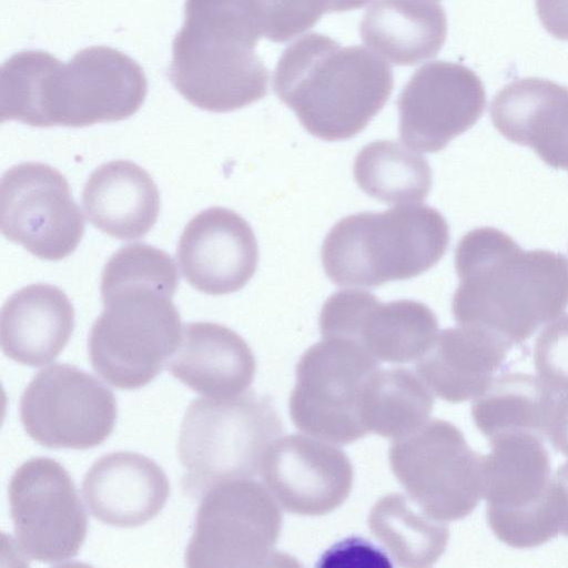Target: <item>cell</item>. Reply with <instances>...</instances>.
Instances as JSON below:
<instances>
[{
	"label": "cell",
	"instance_id": "cell-1",
	"mask_svg": "<svg viewBox=\"0 0 568 568\" xmlns=\"http://www.w3.org/2000/svg\"><path fill=\"white\" fill-rule=\"evenodd\" d=\"M179 275L172 257L154 246L119 248L101 275L103 311L89 335L92 368L108 384L135 389L153 381L182 337L173 303Z\"/></svg>",
	"mask_w": 568,
	"mask_h": 568
},
{
	"label": "cell",
	"instance_id": "cell-2",
	"mask_svg": "<svg viewBox=\"0 0 568 568\" xmlns=\"http://www.w3.org/2000/svg\"><path fill=\"white\" fill-rule=\"evenodd\" d=\"M455 321L487 331L510 347L568 306V260L551 251H525L500 230L466 233L455 250Z\"/></svg>",
	"mask_w": 568,
	"mask_h": 568
},
{
	"label": "cell",
	"instance_id": "cell-3",
	"mask_svg": "<svg viewBox=\"0 0 568 568\" xmlns=\"http://www.w3.org/2000/svg\"><path fill=\"white\" fill-rule=\"evenodd\" d=\"M394 87L390 67L364 47H342L307 33L281 54L273 77L277 98L303 128L325 141L362 132L383 109Z\"/></svg>",
	"mask_w": 568,
	"mask_h": 568
},
{
	"label": "cell",
	"instance_id": "cell-4",
	"mask_svg": "<svg viewBox=\"0 0 568 568\" xmlns=\"http://www.w3.org/2000/svg\"><path fill=\"white\" fill-rule=\"evenodd\" d=\"M448 244L449 227L437 210L404 204L339 220L327 233L321 257L335 285L373 288L428 271Z\"/></svg>",
	"mask_w": 568,
	"mask_h": 568
},
{
	"label": "cell",
	"instance_id": "cell-5",
	"mask_svg": "<svg viewBox=\"0 0 568 568\" xmlns=\"http://www.w3.org/2000/svg\"><path fill=\"white\" fill-rule=\"evenodd\" d=\"M282 430L271 400L255 393L193 399L182 419L178 444L185 469L183 490L201 497L221 481L255 476Z\"/></svg>",
	"mask_w": 568,
	"mask_h": 568
},
{
	"label": "cell",
	"instance_id": "cell-6",
	"mask_svg": "<svg viewBox=\"0 0 568 568\" xmlns=\"http://www.w3.org/2000/svg\"><path fill=\"white\" fill-rule=\"evenodd\" d=\"M378 369V359L359 344L323 337L297 363L288 404L292 422L305 434L333 444L364 437L366 393Z\"/></svg>",
	"mask_w": 568,
	"mask_h": 568
},
{
	"label": "cell",
	"instance_id": "cell-7",
	"mask_svg": "<svg viewBox=\"0 0 568 568\" xmlns=\"http://www.w3.org/2000/svg\"><path fill=\"white\" fill-rule=\"evenodd\" d=\"M544 439L530 434L489 440L484 456V498L494 535L514 548H534L559 534L550 457Z\"/></svg>",
	"mask_w": 568,
	"mask_h": 568
},
{
	"label": "cell",
	"instance_id": "cell-8",
	"mask_svg": "<svg viewBox=\"0 0 568 568\" xmlns=\"http://www.w3.org/2000/svg\"><path fill=\"white\" fill-rule=\"evenodd\" d=\"M281 526V510L266 487L248 478L221 481L201 496L185 566H273Z\"/></svg>",
	"mask_w": 568,
	"mask_h": 568
},
{
	"label": "cell",
	"instance_id": "cell-9",
	"mask_svg": "<svg viewBox=\"0 0 568 568\" xmlns=\"http://www.w3.org/2000/svg\"><path fill=\"white\" fill-rule=\"evenodd\" d=\"M388 460L408 497L437 520L465 518L484 497V455L449 422L432 419L393 440Z\"/></svg>",
	"mask_w": 568,
	"mask_h": 568
},
{
	"label": "cell",
	"instance_id": "cell-10",
	"mask_svg": "<svg viewBox=\"0 0 568 568\" xmlns=\"http://www.w3.org/2000/svg\"><path fill=\"white\" fill-rule=\"evenodd\" d=\"M6 71H2L1 121L18 120L38 128H80L123 120L140 108L146 92L141 72L16 75Z\"/></svg>",
	"mask_w": 568,
	"mask_h": 568
},
{
	"label": "cell",
	"instance_id": "cell-11",
	"mask_svg": "<svg viewBox=\"0 0 568 568\" xmlns=\"http://www.w3.org/2000/svg\"><path fill=\"white\" fill-rule=\"evenodd\" d=\"M14 539L31 560L61 565L74 558L87 537L88 518L68 470L57 460L33 457L8 486Z\"/></svg>",
	"mask_w": 568,
	"mask_h": 568
},
{
	"label": "cell",
	"instance_id": "cell-12",
	"mask_svg": "<svg viewBox=\"0 0 568 568\" xmlns=\"http://www.w3.org/2000/svg\"><path fill=\"white\" fill-rule=\"evenodd\" d=\"M26 433L47 448L84 450L112 433L118 404L113 393L74 365L54 363L39 371L19 404Z\"/></svg>",
	"mask_w": 568,
	"mask_h": 568
},
{
	"label": "cell",
	"instance_id": "cell-13",
	"mask_svg": "<svg viewBox=\"0 0 568 568\" xmlns=\"http://www.w3.org/2000/svg\"><path fill=\"white\" fill-rule=\"evenodd\" d=\"M0 227L11 242L47 261L69 256L84 234V219L68 180L57 169L24 162L0 182Z\"/></svg>",
	"mask_w": 568,
	"mask_h": 568
},
{
	"label": "cell",
	"instance_id": "cell-14",
	"mask_svg": "<svg viewBox=\"0 0 568 568\" xmlns=\"http://www.w3.org/2000/svg\"><path fill=\"white\" fill-rule=\"evenodd\" d=\"M323 337H338L363 346L376 359L403 364L419 359L438 334L435 313L424 303L397 300L382 303L365 291L332 294L320 314Z\"/></svg>",
	"mask_w": 568,
	"mask_h": 568
},
{
	"label": "cell",
	"instance_id": "cell-15",
	"mask_svg": "<svg viewBox=\"0 0 568 568\" xmlns=\"http://www.w3.org/2000/svg\"><path fill=\"white\" fill-rule=\"evenodd\" d=\"M486 106L480 78L469 68L433 61L418 68L397 99L400 140L410 149L438 152L470 129Z\"/></svg>",
	"mask_w": 568,
	"mask_h": 568
},
{
	"label": "cell",
	"instance_id": "cell-16",
	"mask_svg": "<svg viewBox=\"0 0 568 568\" xmlns=\"http://www.w3.org/2000/svg\"><path fill=\"white\" fill-rule=\"evenodd\" d=\"M260 471L277 504L300 516L333 511L345 501L353 484L346 454L333 443L307 434L276 438Z\"/></svg>",
	"mask_w": 568,
	"mask_h": 568
},
{
	"label": "cell",
	"instance_id": "cell-17",
	"mask_svg": "<svg viewBox=\"0 0 568 568\" xmlns=\"http://www.w3.org/2000/svg\"><path fill=\"white\" fill-rule=\"evenodd\" d=\"M176 257L192 287L224 295L241 290L255 274L258 247L252 227L240 214L210 207L186 224Z\"/></svg>",
	"mask_w": 568,
	"mask_h": 568
},
{
	"label": "cell",
	"instance_id": "cell-18",
	"mask_svg": "<svg viewBox=\"0 0 568 568\" xmlns=\"http://www.w3.org/2000/svg\"><path fill=\"white\" fill-rule=\"evenodd\" d=\"M494 126L532 149L549 166L568 171V88L527 77L506 84L490 103Z\"/></svg>",
	"mask_w": 568,
	"mask_h": 568
},
{
	"label": "cell",
	"instance_id": "cell-19",
	"mask_svg": "<svg viewBox=\"0 0 568 568\" xmlns=\"http://www.w3.org/2000/svg\"><path fill=\"white\" fill-rule=\"evenodd\" d=\"M82 494L95 519L113 527L133 528L162 510L170 483L151 458L133 452H113L89 468Z\"/></svg>",
	"mask_w": 568,
	"mask_h": 568
},
{
	"label": "cell",
	"instance_id": "cell-20",
	"mask_svg": "<svg viewBox=\"0 0 568 568\" xmlns=\"http://www.w3.org/2000/svg\"><path fill=\"white\" fill-rule=\"evenodd\" d=\"M168 368L194 392L229 398L247 390L256 362L248 344L233 329L217 323L194 322L183 326Z\"/></svg>",
	"mask_w": 568,
	"mask_h": 568
},
{
	"label": "cell",
	"instance_id": "cell-21",
	"mask_svg": "<svg viewBox=\"0 0 568 568\" xmlns=\"http://www.w3.org/2000/svg\"><path fill=\"white\" fill-rule=\"evenodd\" d=\"M511 347L481 328L458 325L439 332L417 359V374L433 394L449 403L481 395Z\"/></svg>",
	"mask_w": 568,
	"mask_h": 568
},
{
	"label": "cell",
	"instance_id": "cell-22",
	"mask_svg": "<svg viewBox=\"0 0 568 568\" xmlns=\"http://www.w3.org/2000/svg\"><path fill=\"white\" fill-rule=\"evenodd\" d=\"M73 327L74 310L65 293L51 284H31L2 306L1 348L19 364L42 366L63 351Z\"/></svg>",
	"mask_w": 568,
	"mask_h": 568
},
{
	"label": "cell",
	"instance_id": "cell-23",
	"mask_svg": "<svg viewBox=\"0 0 568 568\" xmlns=\"http://www.w3.org/2000/svg\"><path fill=\"white\" fill-rule=\"evenodd\" d=\"M88 220L118 240L143 237L156 223L160 194L151 175L128 160H113L95 169L83 187Z\"/></svg>",
	"mask_w": 568,
	"mask_h": 568
},
{
	"label": "cell",
	"instance_id": "cell-24",
	"mask_svg": "<svg viewBox=\"0 0 568 568\" xmlns=\"http://www.w3.org/2000/svg\"><path fill=\"white\" fill-rule=\"evenodd\" d=\"M362 41L396 65L432 59L447 34L444 8L434 0H375L361 23Z\"/></svg>",
	"mask_w": 568,
	"mask_h": 568
},
{
	"label": "cell",
	"instance_id": "cell-25",
	"mask_svg": "<svg viewBox=\"0 0 568 568\" xmlns=\"http://www.w3.org/2000/svg\"><path fill=\"white\" fill-rule=\"evenodd\" d=\"M554 395L532 375L505 373L495 377L474 399L471 416L477 429L488 440L513 434H530L544 439Z\"/></svg>",
	"mask_w": 568,
	"mask_h": 568
},
{
	"label": "cell",
	"instance_id": "cell-26",
	"mask_svg": "<svg viewBox=\"0 0 568 568\" xmlns=\"http://www.w3.org/2000/svg\"><path fill=\"white\" fill-rule=\"evenodd\" d=\"M368 527L397 564L407 568L433 566L446 549L445 521L427 515L408 496L390 493L369 511Z\"/></svg>",
	"mask_w": 568,
	"mask_h": 568
},
{
	"label": "cell",
	"instance_id": "cell-27",
	"mask_svg": "<svg viewBox=\"0 0 568 568\" xmlns=\"http://www.w3.org/2000/svg\"><path fill=\"white\" fill-rule=\"evenodd\" d=\"M353 173L362 191L386 204L423 202L433 182L428 161L392 140L365 145L355 158Z\"/></svg>",
	"mask_w": 568,
	"mask_h": 568
},
{
	"label": "cell",
	"instance_id": "cell-28",
	"mask_svg": "<svg viewBox=\"0 0 568 568\" xmlns=\"http://www.w3.org/2000/svg\"><path fill=\"white\" fill-rule=\"evenodd\" d=\"M433 395L417 373L406 368L378 369L364 404L367 432L393 440L414 433L429 420Z\"/></svg>",
	"mask_w": 568,
	"mask_h": 568
},
{
	"label": "cell",
	"instance_id": "cell-29",
	"mask_svg": "<svg viewBox=\"0 0 568 568\" xmlns=\"http://www.w3.org/2000/svg\"><path fill=\"white\" fill-rule=\"evenodd\" d=\"M371 0H258L262 31L273 42H286L311 29L323 14L364 7Z\"/></svg>",
	"mask_w": 568,
	"mask_h": 568
},
{
	"label": "cell",
	"instance_id": "cell-30",
	"mask_svg": "<svg viewBox=\"0 0 568 568\" xmlns=\"http://www.w3.org/2000/svg\"><path fill=\"white\" fill-rule=\"evenodd\" d=\"M534 364L538 378L549 390L568 393V315L549 322L538 334Z\"/></svg>",
	"mask_w": 568,
	"mask_h": 568
},
{
	"label": "cell",
	"instance_id": "cell-31",
	"mask_svg": "<svg viewBox=\"0 0 568 568\" xmlns=\"http://www.w3.org/2000/svg\"><path fill=\"white\" fill-rule=\"evenodd\" d=\"M322 566L364 565L377 567H390L387 557L372 544L361 538L343 540L322 557Z\"/></svg>",
	"mask_w": 568,
	"mask_h": 568
},
{
	"label": "cell",
	"instance_id": "cell-32",
	"mask_svg": "<svg viewBox=\"0 0 568 568\" xmlns=\"http://www.w3.org/2000/svg\"><path fill=\"white\" fill-rule=\"evenodd\" d=\"M536 11L551 36L568 41V0H536Z\"/></svg>",
	"mask_w": 568,
	"mask_h": 568
},
{
	"label": "cell",
	"instance_id": "cell-33",
	"mask_svg": "<svg viewBox=\"0 0 568 568\" xmlns=\"http://www.w3.org/2000/svg\"><path fill=\"white\" fill-rule=\"evenodd\" d=\"M547 436L552 447L568 457V393L555 398L550 413Z\"/></svg>",
	"mask_w": 568,
	"mask_h": 568
},
{
	"label": "cell",
	"instance_id": "cell-34",
	"mask_svg": "<svg viewBox=\"0 0 568 568\" xmlns=\"http://www.w3.org/2000/svg\"><path fill=\"white\" fill-rule=\"evenodd\" d=\"M551 488L559 532L568 537V462L557 468Z\"/></svg>",
	"mask_w": 568,
	"mask_h": 568
}]
</instances>
